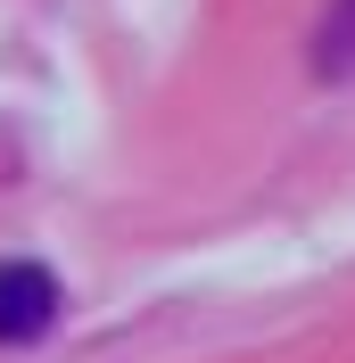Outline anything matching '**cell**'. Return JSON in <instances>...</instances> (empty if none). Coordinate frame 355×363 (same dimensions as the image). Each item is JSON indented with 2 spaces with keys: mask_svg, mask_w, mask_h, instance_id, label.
I'll return each mask as SVG.
<instances>
[{
  "mask_svg": "<svg viewBox=\"0 0 355 363\" xmlns=\"http://www.w3.org/2000/svg\"><path fill=\"white\" fill-rule=\"evenodd\" d=\"M50 322H58V281H50V264L9 256V264H0V347H33Z\"/></svg>",
  "mask_w": 355,
  "mask_h": 363,
  "instance_id": "obj_1",
  "label": "cell"
},
{
  "mask_svg": "<svg viewBox=\"0 0 355 363\" xmlns=\"http://www.w3.org/2000/svg\"><path fill=\"white\" fill-rule=\"evenodd\" d=\"M314 74H331V83L355 74V0H331V17L314 33Z\"/></svg>",
  "mask_w": 355,
  "mask_h": 363,
  "instance_id": "obj_2",
  "label": "cell"
}]
</instances>
